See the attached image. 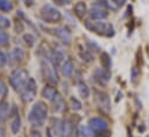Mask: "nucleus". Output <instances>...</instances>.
Wrapping results in <instances>:
<instances>
[{"label": "nucleus", "instance_id": "nucleus-1", "mask_svg": "<svg viewBox=\"0 0 149 137\" xmlns=\"http://www.w3.org/2000/svg\"><path fill=\"white\" fill-rule=\"evenodd\" d=\"M48 108L44 102L37 101L30 109L28 114V121L34 125H42L47 118Z\"/></svg>", "mask_w": 149, "mask_h": 137}, {"label": "nucleus", "instance_id": "nucleus-2", "mask_svg": "<svg viewBox=\"0 0 149 137\" xmlns=\"http://www.w3.org/2000/svg\"><path fill=\"white\" fill-rule=\"evenodd\" d=\"M85 27L90 31H93L100 36L112 37L115 34L113 26L107 22H90V21H87V22H85Z\"/></svg>", "mask_w": 149, "mask_h": 137}, {"label": "nucleus", "instance_id": "nucleus-3", "mask_svg": "<svg viewBox=\"0 0 149 137\" xmlns=\"http://www.w3.org/2000/svg\"><path fill=\"white\" fill-rule=\"evenodd\" d=\"M29 75L24 68H15L9 75V84L14 91H20L28 81Z\"/></svg>", "mask_w": 149, "mask_h": 137}, {"label": "nucleus", "instance_id": "nucleus-4", "mask_svg": "<svg viewBox=\"0 0 149 137\" xmlns=\"http://www.w3.org/2000/svg\"><path fill=\"white\" fill-rule=\"evenodd\" d=\"M41 16L45 22L49 23H55L61 21L62 19V13L59 12V9H57L56 7H54L50 3H45L42 6L41 8Z\"/></svg>", "mask_w": 149, "mask_h": 137}, {"label": "nucleus", "instance_id": "nucleus-5", "mask_svg": "<svg viewBox=\"0 0 149 137\" xmlns=\"http://www.w3.org/2000/svg\"><path fill=\"white\" fill-rule=\"evenodd\" d=\"M41 71L42 74L44 77V79L51 84V85H56L58 82V77L56 73V67L51 64V62L49 59H42L41 60Z\"/></svg>", "mask_w": 149, "mask_h": 137}, {"label": "nucleus", "instance_id": "nucleus-6", "mask_svg": "<svg viewBox=\"0 0 149 137\" xmlns=\"http://www.w3.org/2000/svg\"><path fill=\"white\" fill-rule=\"evenodd\" d=\"M36 91H37V85L34 78H29L28 81L26 82V85L20 89L21 93V99L23 102H30L35 95H36Z\"/></svg>", "mask_w": 149, "mask_h": 137}, {"label": "nucleus", "instance_id": "nucleus-7", "mask_svg": "<svg viewBox=\"0 0 149 137\" xmlns=\"http://www.w3.org/2000/svg\"><path fill=\"white\" fill-rule=\"evenodd\" d=\"M94 93H95L94 99H95L97 104H98L100 108H102L104 110L109 111V109H111V101H109L108 95H107L106 93L100 92V91H97V89L94 91Z\"/></svg>", "mask_w": 149, "mask_h": 137}, {"label": "nucleus", "instance_id": "nucleus-8", "mask_svg": "<svg viewBox=\"0 0 149 137\" xmlns=\"http://www.w3.org/2000/svg\"><path fill=\"white\" fill-rule=\"evenodd\" d=\"M88 128L94 134L99 131H104L107 129V122L100 117H92L88 122Z\"/></svg>", "mask_w": 149, "mask_h": 137}, {"label": "nucleus", "instance_id": "nucleus-9", "mask_svg": "<svg viewBox=\"0 0 149 137\" xmlns=\"http://www.w3.org/2000/svg\"><path fill=\"white\" fill-rule=\"evenodd\" d=\"M93 75H94V79L100 85H106L111 79V72L105 68H95Z\"/></svg>", "mask_w": 149, "mask_h": 137}, {"label": "nucleus", "instance_id": "nucleus-10", "mask_svg": "<svg viewBox=\"0 0 149 137\" xmlns=\"http://www.w3.org/2000/svg\"><path fill=\"white\" fill-rule=\"evenodd\" d=\"M54 34L65 44H70L72 41L71 33L65 28H56V29H54Z\"/></svg>", "mask_w": 149, "mask_h": 137}, {"label": "nucleus", "instance_id": "nucleus-11", "mask_svg": "<svg viewBox=\"0 0 149 137\" xmlns=\"http://www.w3.org/2000/svg\"><path fill=\"white\" fill-rule=\"evenodd\" d=\"M49 60L51 62V64L55 67H59L62 66V64L64 63V53L61 50H54L52 52H50L49 55Z\"/></svg>", "mask_w": 149, "mask_h": 137}, {"label": "nucleus", "instance_id": "nucleus-12", "mask_svg": "<svg viewBox=\"0 0 149 137\" xmlns=\"http://www.w3.org/2000/svg\"><path fill=\"white\" fill-rule=\"evenodd\" d=\"M90 19L92 20H102L108 16V13L104 9V7H94L90 10Z\"/></svg>", "mask_w": 149, "mask_h": 137}, {"label": "nucleus", "instance_id": "nucleus-13", "mask_svg": "<svg viewBox=\"0 0 149 137\" xmlns=\"http://www.w3.org/2000/svg\"><path fill=\"white\" fill-rule=\"evenodd\" d=\"M51 101H52V109H54L55 113L63 111V109L65 107V101H64V98L59 93H57Z\"/></svg>", "mask_w": 149, "mask_h": 137}, {"label": "nucleus", "instance_id": "nucleus-14", "mask_svg": "<svg viewBox=\"0 0 149 137\" xmlns=\"http://www.w3.org/2000/svg\"><path fill=\"white\" fill-rule=\"evenodd\" d=\"M72 136V124L69 120L62 122V129L58 137H71Z\"/></svg>", "mask_w": 149, "mask_h": 137}, {"label": "nucleus", "instance_id": "nucleus-15", "mask_svg": "<svg viewBox=\"0 0 149 137\" xmlns=\"http://www.w3.org/2000/svg\"><path fill=\"white\" fill-rule=\"evenodd\" d=\"M41 94H42V96H43L44 99L51 101V100L54 99V96L57 94V91H56V88H55L54 86H51V85H45V86L43 87Z\"/></svg>", "mask_w": 149, "mask_h": 137}, {"label": "nucleus", "instance_id": "nucleus-16", "mask_svg": "<svg viewBox=\"0 0 149 137\" xmlns=\"http://www.w3.org/2000/svg\"><path fill=\"white\" fill-rule=\"evenodd\" d=\"M10 116V106L8 102L3 101L0 103V121H5Z\"/></svg>", "mask_w": 149, "mask_h": 137}, {"label": "nucleus", "instance_id": "nucleus-17", "mask_svg": "<svg viewBox=\"0 0 149 137\" xmlns=\"http://www.w3.org/2000/svg\"><path fill=\"white\" fill-rule=\"evenodd\" d=\"M9 57H10V59H13L14 63H17V62H20V60L23 59L24 52H23V50H22L21 48H15V49L12 50Z\"/></svg>", "mask_w": 149, "mask_h": 137}, {"label": "nucleus", "instance_id": "nucleus-18", "mask_svg": "<svg viewBox=\"0 0 149 137\" xmlns=\"http://www.w3.org/2000/svg\"><path fill=\"white\" fill-rule=\"evenodd\" d=\"M73 64H72V62L71 60H65L63 64H62V66H61V70H62V73L65 75V77H70L71 74H72V72H73Z\"/></svg>", "mask_w": 149, "mask_h": 137}, {"label": "nucleus", "instance_id": "nucleus-19", "mask_svg": "<svg viewBox=\"0 0 149 137\" xmlns=\"http://www.w3.org/2000/svg\"><path fill=\"white\" fill-rule=\"evenodd\" d=\"M73 10H74V14L78 16V17H83L85 14H86V3L83 2V1H79L74 5L73 7Z\"/></svg>", "mask_w": 149, "mask_h": 137}, {"label": "nucleus", "instance_id": "nucleus-20", "mask_svg": "<svg viewBox=\"0 0 149 137\" xmlns=\"http://www.w3.org/2000/svg\"><path fill=\"white\" fill-rule=\"evenodd\" d=\"M100 62H101V65L105 70H108L112 67V59L109 57V55L107 52H102L101 56H100Z\"/></svg>", "mask_w": 149, "mask_h": 137}, {"label": "nucleus", "instance_id": "nucleus-21", "mask_svg": "<svg viewBox=\"0 0 149 137\" xmlns=\"http://www.w3.org/2000/svg\"><path fill=\"white\" fill-rule=\"evenodd\" d=\"M77 88H78V93H79V95H80L81 98L86 99V98L90 96V89H88V87H87L84 82H79Z\"/></svg>", "mask_w": 149, "mask_h": 137}, {"label": "nucleus", "instance_id": "nucleus-22", "mask_svg": "<svg viewBox=\"0 0 149 137\" xmlns=\"http://www.w3.org/2000/svg\"><path fill=\"white\" fill-rule=\"evenodd\" d=\"M20 129H21V118H20L19 116H16V117L12 121V123H10V130H12V132L15 135V134H17V132L20 131Z\"/></svg>", "mask_w": 149, "mask_h": 137}, {"label": "nucleus", "instance_id": "nucleus-23", "mask_svg": "<svg viewBox=\"0 0 149 137\" xmlns=\"http://www.w3.org/2000/svg\"><path fill=\"white\" fill-rule=\"evenodd\" d=\"M13 8V5L10 1L8 0H0V10H3V12H9L12 10Z\"/></svg>", "mask_w": 149, "mask_h": 137}, {"label": "nucleus", "instance_id": "nucleus-24", "mask_svg": "<svg viewBox=\"0 0 149 137\" xmlns=\"http://www.w3.org/2000/svg\"><path fill=\"white\" fill-rule=\"evenodd\" d=\"M79 57H80L81 60L85 62V63H91V62L93 60V56H92L88 51H81V52L79 53Z\"/></svg>", "mask_w": 149, "mask_h": 137}, {"label": "nucleus", "instance_id": "nucleus-25", "mask_svg": "<svg viewBox=\"0 0 149 137\" xmlns=\"http://www.w3.org/2000/svg\"><path fill=\"white\" fill-rule=\"evenodd\" d=\"M23 41L26 42V44L28 45V46H34V44H35V37L31 35V34H24L23 35Z\"/></svg>", "mask_w": 149, "mask_h": 137}, {"label": "nucleus", "instance_id": "nucleus-26", "mask_svg": "<svg viewBox=\"0 0 149 137\" xmlns=\"http://www.w3.org/2000/svg\"><path fill=\"white\" fill-rule=\"evenodd\" d=\"M9 42V36L6 31L0 29V45H7Z\"/></svg>", "mask_w": 149, "mask_h": 137}, {"label": "nucleus", "instance_id": "nucleus-27", "mask_svg": "<svg viewBox=\"0 0 149 137\" xmlns=\"http://www.w3.org/2000/svg\"><path fill=\"white\" fill-rule=\"evenodd\" d=\"M70 101H71V107H72L73 110H80L81 109V102L78 99H76V98L72 96L70 99Z\"/></svg>", "mask_w": 149, "mask_h": 137}, {"label": "nucleus", "instance_id": "nucleus-28", "mask_svg": "<svg viewBox=\"0 0 149 137\" xmlns=\"http://www.w3.org/2000/svg\"><path fill=\"white\" fill-rule=\"evenodd\" d=\"M9 26H10V21H9L7 17L0 15V29H6V28H8Z\"/></svg>", "mask_w": 149, "mask_h": 137}, {"label": "nucleus", "instance_id": "nucleus-29", "mask_svg": "<svg viewBox=\"0 0 149 137\" xmlns=\"http://www.w3.org/2000/svg\"><path fill=\"white\" fill-rule=\"evenodd\" d=\"M79 130H80V136H81V137H88V136H91V134H93L88 127L81 125Z\"/></svg>", "mask_w": 149, "mask_h": 137}, {"label": "nucleus", "instance_id": "nucleus-30", "mask_svg": "<svg viewBox=\"0 0 149 137\" xmlns=\"http://www.w3.org/2000/svg\"><path fill=\"white\" fill-rule=\"evenodd\" d=\"M86 44H87V46H88V49L90 50H92V51H99L100 50V46L97 44V43H94V42H92V41H87L86 42Z\"/></svg>", "mask_w": 149, "mask_h": 137}, {"label": "nucleus", "instance_id": "nucleus-31", "mask_svg": "<svg viewBox=\"0 0 149 137\" xmlns=\"http://www.w3.org/2000/svg\"><path fill=\"white\" fill-rule=\"evenodd\" d=\"M137 77H139V70L136 67H133L132 71H130V79H132V81L135 82L136 79H137Z\"/></svg>", "mask_w": 149, "mask_h": 137}, {"label": "nucleus", "instance_id": "nucleus-32", "mask_svg": "<svg viewBox=\"0 0 149 137\" xmlns=\"http://www.w3.org/2000/svg\"><path fill=\"white\" fill-rule=\"evenodd\" d=\"M93 137H111V132H109V131H107V130L99 131V132H95Z\"/></svg>", "mask_w": 149, "mask_h": 137}, {"label": "nucleus", "instance_id": "nucleus-33", "mask_svg": "<svg viewBox=\"0 0 149 137\" xmlns=\"http://www.w3.org/2000/svg\"><path fill=\"white\" fill-rule=\"evenodd\" d=\"M6 63H7V58H6V55L0 50V68L1 67H3L5 65H6Z\"/></svg>", "mask_w": 149, "mask_h": 137}, {"label": "nucleus", "instance_id": "nucleus-34", "mask_svg": "<svg viewBox=\"0 0 149 137\" xmlns=\"http://www.w3.org/2000/svg\"><path fill=\"white\" fill-rule=\"evenodd\" d=\"M98 1H99L98 3H100V6H101V7H105V8H109V9H111V8H112V9H114V7H113L112 5H109L107 0H98Z\"/></svg>", "mask_w": 149, "mask_h": 137}, {"label": "nucleus", "instance_id": "nucleus-35", "mask_svg": "<svg viewBox=\"0 0 149 137\" xmlns=\"http://www.w3.org/2000/svg\"><path fill=\"white\" fill-rule=\"evenodd\" d=\"M6 85L0 80V95H2V94H5L6 93Z\"/></svg>", "mask_w": 149, "mask_h": 137}, {"label": "nucleus", "instance_id": "nucleus-36", "mask_svg": "<svg viewBox=\"0 0 149 137\" xmlns=\"http://www.w3.org/2000/svg\"><path fill=\"white\" fill-rule=\"evenodd\" d=\"M30 137H42V135H41V132L37 131V130H33L31 134H30Z\"/></svg>", "mask_w": 149, "mask_h": 137}, {"label": "nucleus", "instance_id": "nucleus-37", "mask_svg": "<svg viewBox=\"0 0 149 137\" xmlns=\"http://www.w3.org/2000/svg\"><path fill=\"white\" fill-rule=\"evenodd\" d=\"M56 3H58V5H68V3H70V0H54Z\"/></svg>", "mask_w": 149, "mask_h": 137}, {"label": "nucleus", "instance_id": "nucleus-38", "mask_svg": "<svg viewBox=\"0 0 149 137\" xmlns=\"http://www.w3.org/2000/svg\"><path fill=\"white\" fill-rule=\"evenodd\" d=\"M0 137H6V129L3 125H0Z\"/></svg>", "mask_w": 149, "mask_h": 137}, {"label": "nucleus", "instance_id": "nucleus-39", "mask_svg": "<svg viewBox=\"0 0 149 137\" xmlns=\"http://www.w3.org/2000/svg\"><path fill=\"white\" fill-rule=\"evenodd\" d=\"M118 7H120V6H122L123 3H125V0H112Z\"/></svg>", "mask_w": 149, "mask_h": 137}, {"label": "nucleus", "instance_id": "nucleus-40", "mask_svg": "<svg viewBox=\"0 0 149 137\" xmlns=\"http://www.w3.org/2000/svg\"><path fill=\"white\" fill-rule=\"evenodd\" d=\"M45 137H54V136H52V134H51V131H50V129H47V134H45Z\"/></svg>", "mask_w": 149, "mask_h": 137}, {"label": "nucleus", "instance_id": "nucleus-41", "mask_svg": "<svg viewBox=\"0 0 149 137\" xmlns=\"http://www.w3.org/2000/svg\"><path fill=\"white\" fill-rule=\"evenodd\" d=\"M33 1H34V0H24V2H26V6H31Z\"/></svg>", "mask_w": 149, "mask_h": 137}]
</instances>
